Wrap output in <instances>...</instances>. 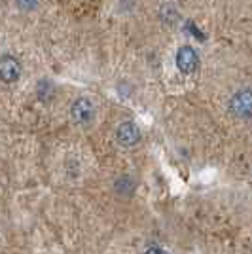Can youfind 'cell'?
Masks as SVG:
<instances>
[{"mask_svg":"<svg viewBox=\"0 0 252 254\" xmlns=\"http://www.w3.org/2000/svg\"><path fill=\"white\" fill-rule=\"evenodd\" d=\"M144 254H169L167 251H163V249H159V247H150L144 251Z\"/></svg>","mask_w":252,"mask_h":254,"instance_id":"52a82bcc","label":"cell"},{"mask_svg":"<svg viewBox=\"0 0 252 254\" xmlns=\"http://www.w3.org/2000/svg\"><path fill=\"white\" fill-rule=\"evenodd\" d=\"M230 110L233 116L249 120L252 118V89H241L230 101Z\"/></svg>","mask_w":252,"mask_h":254,"instance_id":"7a4b0ae2","label":"cell"},{"mask_svg":"<svg viewBox=\"0 0 252 254\" xmlns=\"http://www.w3.org/2000/svg\"><path fill=\"white\" fill-rule=\"evenodd\" d=\"M116 140L126 148L135 146L140 140V129L135 122H122L116 129Z\"/></svg>","mask_w":252,"mask_h":254,"instance_id":"277c9868","label":"cell"},{"mask_svg":"<svg viewBox=\"0 0 252 254\" xmlns=\"http://www.w3.org/2000/svg\"><path fill=\"white\" fill-rule=\"evenodd\" d=\"M177 66L180 72L184 74H191L195 72V68L199 66V55L191 46H182L177 52Z\"/></svg>","mask_w":252,"mask_h":254,"instance_id":"3957f363","label":"cell"},{"mask_svg":"<svg viewBox=\"0 0 252 254\" xmlns=\"http://www.w3.org/2000/svg\"><path fill=\"white\" fill-rule=\"evenodd\" d=\"M70 116L76 124H91L97 116V106L89 97H78L70 106Z\"/></svg>","mask_w":252,"mask_h":254,"instance_id":"6da1fadb","label":"cell"},{"mask_svg":"<svg viewBox=\"0 0 252 254\" xmlns=\"http://www.w3.org/2000/svg\"><path fill=\"white\" fill-rule=\"evenodd\" d=\"M21 76V63L13 55H2L0 57V80L11 84L17 82Z\"/></svg>","mask_w":252,"mask_h":254,"instance_id":"5b68a950","label":"cell"},{"mask_svg":"<svg viewBox=\"0 0 252 254\" xmlns=\"http://www.w3.org/2000/svg\"><path fill=\"white\" fill-rule=\"evenodd\" d=\"M17 6L25 11H31L38 6V0H17Z\"/></svg>","mask_w":252,"mask_h":254,"instance_id":"8992f818","label":"cell"}]
</instances>
